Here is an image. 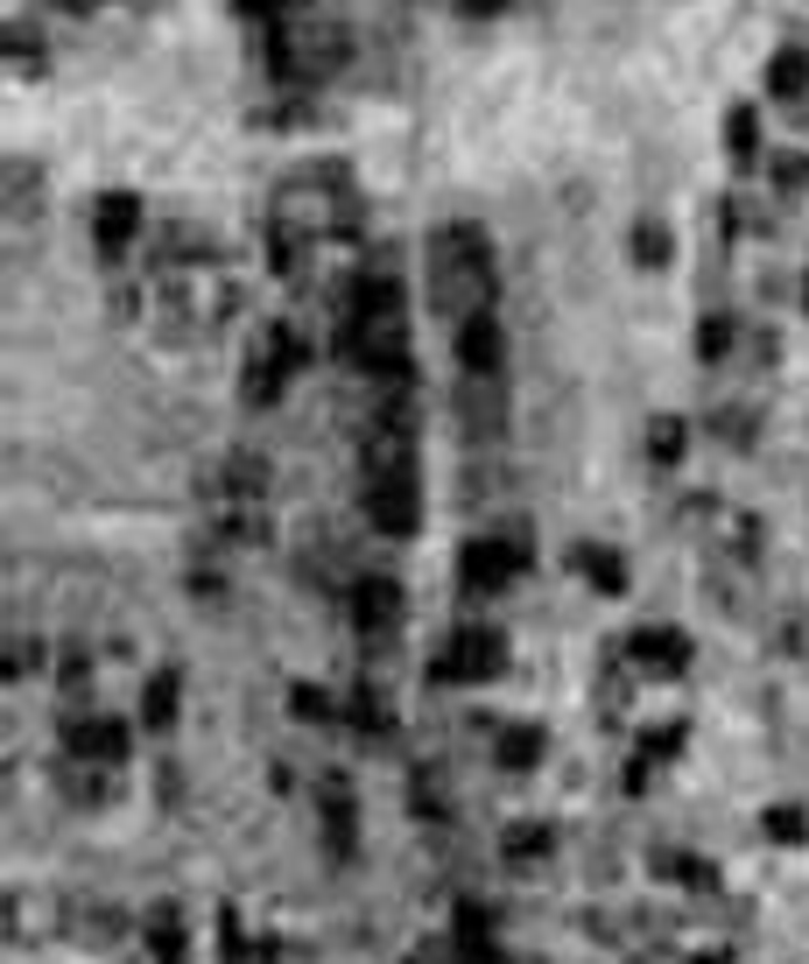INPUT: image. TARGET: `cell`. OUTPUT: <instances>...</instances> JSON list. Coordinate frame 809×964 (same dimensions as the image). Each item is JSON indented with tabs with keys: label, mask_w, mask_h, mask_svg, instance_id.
<instances>
[{
	"label": "cell",
	"mask_w": 809,
	"mask_h": 964,
	"mask_svg": "<svg viewBox=\"0 0 809 964\" xmlns=\"http://www.w3.org/2000/svg\"><path fill=\"white\" fill-rule=\"evenodd\" d=\"M486 289H493V268H486V240L472 226H444L430 247V296L451 324H472L486 317Z\"/></svg>",
	"instance_id": "cell-1"
},
{
	"label": "cell",
	"mask_w": 809,
	"mask_h": 964,
	"mask_svg": "<svg viewBox=\"0 0 809 964\" xmlns=\"http://www.w3.org/2000/svg\"><path fill=\"white\" fill-rule=\"evenodd\" d=\"M64 746H71L85 767H120V761H127V732L113 725V719H71V725H64Z\"/></svg>",
	"instance_id": "cell-2"
},
{
	"label": "cell",
	"mask_w": 809,
	"mask_h": 964,
	"mask_svg": "<svg viewBox=\"0 0 809 964\" xmlns=\"http://www.w3.org/2000/svg\"><path fill=\"white\" fill-rule=\"evenodd\" d=\"M514 570H522V549L500 543V535H486V543L465 549V585H472V591H500Z\"/></svg>",
	"instance_id": "cell-3"
},
{
	"label": "cell",
	"mask_w": 809,
	"mask_h": 964,
	"mask_svg": "<svg viewBox=\"0 0 809 964\" xmlns=\"http://www.w3.org/2000/svg\"><path fill=\"white\" fill-rule=\"evenodd\" d=\"M493 669H500V633H458V641H451V654H444V662H437V677H493Z\"/></svg>",
	"instance_id": "cell-4"
},
{
	"label": "cell",
	"mask_w": 809,
	"mask_h": 964,
	"mask_svg": "<svg viewBox=\"0 0 809 964\" xmlns=\"http://www.w3.org/2000/svg\"><path fill=\"white\" fill-rule=\"evenodd\" d=\"M493 761L507 767V775H528V767L543 761V732H535V725H507V732L493 740Z\"/></svg>",
	"instance_id": "cell-5"
},
{
	"label": "cell",
	"mask_w": 809,
	"mask_h": 964,
	"mask_svg": "<svg viewBox=\"0 0 809 964\" xmlns=\"http://www.w3.org/2000/svg\"><path fill=\"white\" fill-rule=\"evenodd\" d=\"M324 838H332V852H353V803H345V782H324Z\"/></svg>",
	"instance_id": "cell-6"
},
{
	"label": "cell",
	"mask_w": 809,
	"mask_h": 964,
	"mask_svg": "<svg viewBox=\"0 0 809 964\" xmlns=\"http://www.w3.org/2000/svg\"><path fill=\"white\" fill-rule=\"evenodd\" d=\"M141 719L148 725H177V669H162V677H148V698H141Z\"/></svg>",
	"instance_id": "cell-7"
},
{
	"label": "cell",
	"mask_w": 809,
	"mask_h": 964,
	"mask_svg": "<svg viewBox=\"0 0 809 964\" xmlns=\"http://www.w3.org/2000/svg\"><path fill=\"white\" fill-rule=\"evenodd\" d=\"M99 233H106V247H120V240L134 233V205H127V198H106V211H99Z\"/></svg>",
	"instance_id": "cell-8"
},
{
	"label": "cell",
	"mask_w": 809,
	"mask_h": 964,
	"mask_svg": "<svg viewBox=\"0 0 809 964\" xmlns=\"http://www.w3.org/2000/svg\"><path fill=\"white\" fill-rule=\"evenodd\" d=\"M148 943H156V957H162V964H183V930H177V915H156Z\"/></svg>",
	"instance_id": "cell-9"
},
{
	"label": "cell",
	"mask_w": 809,
	"mask_h": 964,
	"mask_svg": "<svg viewBox=\"0 0 809 964\" xmlns=\"http://www.w3.org/2000/svg\"><path fill=\"white\" fill-rule=\"evenodd\" d=\"M543 852H549L543 824H535V831H528V824H522V831H507V859H543Z\"/></svg>",
	"instance_id": "cell-10"
},
{
	"label": "cell",
	"mask_w": 809,
	"mask_h": 964,
	"mask_svg": "<svg viewBox=\"0 0 809 964\" xmlns=\"http://www.w3.org/2000/svg\"><path fill=\"white\" fill-rule=\"evenodd\" d=\"M802 78H809V64H802V56H781V64H775V92H781V99H796Z\"/></svg>",
	"instance_id": "cell-11"
},
{
	"label": "cell",
	"mask_w": 809,
	"mask_h": 964,
	"mask_svg": "<svg viewBox=\"0 0 809 964\" xmlns=\"http://www.w3.org/2000/svg\"><path fill=\"white\" fill-rule=\"evenodd\" d=\"M585 577H599L606 591H620V564H612L606 549H585Z\"/></svg>",
	"instance_id": "cell-12"
},
{
	"label": "cell",
	"mask_w": 809,
	"mask_h": 964,
	"mask_svg": "<svg viewBox=\"0 0 809 964\" xmlns=\"http://www.w3.org/2000/svg\"><path fill=\"white\" fill-rule=\"evenodd\" d=\"M296 719H332V698L324 690H296Z\"/></svg>",
	"instance_id": "cell-13"
},
{
	"label": "cell",
	"mask_w": 809,
	"mask_h": 964,
	"mask_svg": "<svg viewBox=\"0 0 809 964\" xmlns=\"http://www.w3.org/2000/svg\"><path fill=\"white\" fill-rule=\"evenodd\" d=\"M767 831H775L781 845H796L802 838V817H796V809H775V817H767Z\"/></svg>",
	"instance_id": "cell-14"
},
{
	"label": "cell",
	"mask_w": 809,
	"mask_h": 964,
	"mask_svg": "<svg viewBox=\"0 0 809 964\" xmlns=\"http://www.w3.org/2000/svg\"><path fill=\"white\" fill-rule=\"evenodd\" d=\"M683 451V437H676V422H654V458H676Z\"/></svg>",
	"instance_id": "cell-15"
}]
</instances>
